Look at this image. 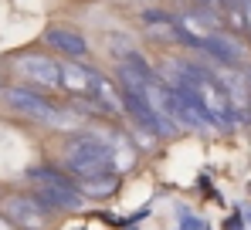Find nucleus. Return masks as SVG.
Here are the masks:
<instances>
[{
	"instance_id": "f257e3e1",
	"label": "nucleus",
	"mask_w": 251,
	"mask_h": 230,
	"mask_svg": "<svg viewBox=\"0 0 251 230\" xmlns=\"http://www.w3.org/2000/svg\"><path fill=\"white\" fill-rule=\"evenodd\" d=\"M197 51L207 54L210 61H217V65H227V68H248V65H245V61H248V47L238 41L234 31H227V27L210 31L207 38L201 41Z\"/></svg>"
},
{
	"instance_id": "f03ea898",
	"label": "nucleus",
	"mask_w": 251,
	"mask_h": 230,
	"mask_svg": "<svg viewBox=\"0 0 251 230\" xmlns=\"http://www.w3.org/2000/svg\"><path fill=\"white\" fill-rule=\"evenodd\" d=\"M3 213L17 230H44L48 227V207L38 196H7L3 200Z\"/></svg>"
},
{
	"instance_id": "7ed1b4c3",
	"label": "nucleus",
	"mask_w": 251,
	"mask_h": 230,
	"mask_svg": "<svg viewBox=\"0 0 251 230\" xmlns=\"http://www.w3.org/2000/svg\"><path fill=\"white\" fill-rule=\"evenodd\" d=\"M17 75L38 88H61V61L48 58V54H21L14 61Z\"/></svg>"
},
{
	"instance_id": "20e7f679",
	"label": "nucleus",
	"mask_w": 251,
	"mask_h": 230,
	"mask_svg": "<svg viewBox=\"0 0 251 230\" xmlns=\"http://www.w3.org/2000/svg\"><path fill=\"white\" fill-rule=\"evenodd\" d=\"M3 98H7V105H10L14 112L31 115V118H38V122H58V109L44 98L41 92H31V88H7Z\"/></svg>"
},
{
	"instance_id": "39448f33",
	"label": "nucleus",
	"mask_w": 251,
	"mask_h": 230,
	"mask_svg": "<svg viewBox=\"0 0 251 230\" xmlns=\"http://www.w3.org/2000/svg\"><path fill=\"white\" fill-rule=\"evenodd\" d=\"M44 44H51L54 51H61L65 58H85L88 54V41L82 31L75 27H65V24H51L44 31Z\"/></svg>"
},
{
	"instance_id": "423d86ee",
	"label": "nucleus",
	"mask_w": 251,
	"mask_h": 230,
	"mask_svg": "<svg viewBox=\"0 0 251 230\" xmlns=\"http://www.w3.org/2000/svg\"><path fill=\"white\" fill-rule=\"evenodd\" d=\"M92 85L95 71L82 61H61V88H68L72 95H88L92 98Z\"/></svg>"
},
{
	"instance_id": "0eeeda50",
	"label": "nucleus",
	"mask_w": 251,
	"mask_h": 230,
	"mask_svg": "<svg viewBox=\"0 0 251 230\" xmlns=\"http://www.w3.org/2000/svg\"><path fill=\"white\" fill-rule=\"evenodd\" d=\"M48 210H78L85 200V193L78 186H41L34 193Z\"/></svg>"
},
{
	"instance_id": "6e6552de",
	"label": "nucleus",
	"mask_w": 251,
	"mask_h": 230,
	"mask_svg": "<svg viewBox=\"0 0 251 230\" xmlns=\"http://www.w3.org/2000/svg\"><path fill=\"white\" fill-rule=\"evenodd\" d=\"M78 190L85 196H92V200H105V196H112L119 190V176L102 173V176H92V180H78Z\"/></svg>"
},
{
	"instance_id": "1a4fd4ad",
	"label": "nucleus",
	"mask_w": 251,
	"mask_h": 230,
	"mask_svg": "<svg viewBox=\"0 0 251 230\" xmlns=\"http://www.w3.org/2000/svg\"><path fill=\"white\" fill-rule=\"evenodd\" d=\"M27 180L31 183H41V186H75L72 183V173L68 169H54V166H31L27 169Z\"/></svg>"
},
{
	"instance_id": "9d476101",
	"label": "nucleus",
	"mask_w": 251,
	"mask_h": 230,
	"mask_svg": "<svg viewBox=\"0 0 251 230\" xmlns=\"http://www.w3.org/2000/svg\"><path fill=\"white\" fill-rule=\"evenodd\" d=\"M109 51H112V58H119V61H126V58L136 54L132 41L126 38V34H109Z\"/></svg>"
},
{
	"instance_id": "9b49d317",
	"label": "nucleus",
	"mask_w": 251,
	"mask_h": 230,
	"mask_svg": "<svg viewBox=\"0 0 251 230\" xmlns=\"http://www.w3.org/2000/svg\"><path fill=\"white\" fill-rule=\"evenodd\" d=\"M241 38L251 41V0H241Z\"/></svg>"
},
{
	"instance_id": "f8f14e48",
	"label": "nucleus",
	"mask_w": 251,
	"mask_h": 230,
	"mask_svg": "<svg viewBox=\"0 0 251 230\" xmlns=\"http://www.w3.org/2000/svg\"><path fill=\"white\" fill-rule=\"evenodd\" d=\"M194 3H197V7H204V10H214V14H217V0H194ZM217 17H221V14H217Z\"/></svg>"
},
{
	"instance_id": "ddd939ff",
	"label": "nucleus",
	"mask_w": 251,
	"mask_h": 230,
	"mask_svg": "<svg viewBox=\"0 0 251 230\" xmlns=\"http://www.w3.org/2000/svg\"><path fill=\"white\" fill-rule=\"evenodd\" d=\"M10 227H14V224L7 220V213H0V230H10Z\"/></svg>"
},
{
	"instance_id": "4468645a",
	"label": "nucleus",
	"mask_w": 251,
	"mask_h": 230,
	"mask_svg": "<svg viewBox=\"0 0 251 230\" xmlns=\"http://www.w3.org/2000/svg\"><path fill=\"white\" fill-rule=\"evenodd\" d=\"M245 75H248V85H251V65H248V68H245Z\"/></svg>"
}]
</instances>
